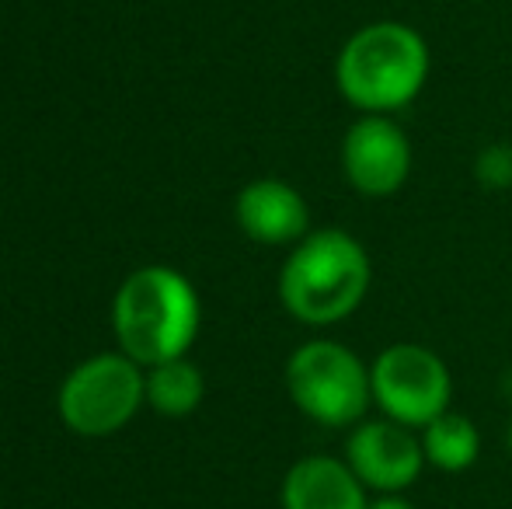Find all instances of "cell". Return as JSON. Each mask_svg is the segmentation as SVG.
Here are the masks:
<instances>
[{
    "label": "cell",
    "mask_w": 512,
    "mask_h": 509,
    "mask_svg": "<svg viewBox=\"0 0 512 509\" xmlns=\"http://www.w3.org/2000/svg\"><path fill=\"white\" fill-rule=\"evenodd\" d=\"M429 77V46L411 25L373 21L342 46L338 91L366 116H387L418 98Z\"/></svg>",
    "instance_id": "6da1fadb"
},
{
    "label": "cell",
    "mask_w": 512,
    "mask_h": 509,
    "mask_svg": "<svg viewBox=\"0 0 512 509\" xmlns=\"http://www.w3.org/2000/svg\"><path fill=\"white\" fill-rule=\"evenodd\" d=\"M370 290V255L338 227L310 231L286 258L279 293L293 318L307 325H335L363 304Z\"/></svg>",
    "instance_id": "7a4b0ae2"
},
{
    "label": "cell",
    "mask_w": 512,
    "mask_h": 509,
    "mask_svg": "<svg viewBox=\"0 0 512 509\" xmlns=\"http://www.w3.org/2000/svg\"><path fill=\"white\" fill-rule=\"evenodd\" d=\"M199 328V300L189 279L171 269H140L122 283L115 297V332L129 360H178L192 346Z\"/></svg>",
    "instance_id": "3957f363"
},
{
    "label": "cell",
    "mask_w": 512,
    "mask_h": 509,
    "mask_svg": "<svg viewBox=\"0 0 512 509\" xmlns=\"http://www.w3.org/2000/svg\"><path fill=\"white\" fill-rule=\"evenodd\" d=\"M286 387L304 415L321 426H352L363 422L373 398L366 363L338 342L317 339L300 346L286 367Z\"/></svg>",
    "instance_id": "277c9868"
},
{
    "label": "cell",
    "mask_w": 512,
    "mask_h": 509,
    "mask_svg": "<svg viewBox=\"0 0 512 509\" xmlns=\"http://www.w3.org/2000/svg\"><path fill=\"white\" fill-rule=\"evenodd\" d=\"M373 398L387 419L408 429H425L432 419L450 412V370L432 349L415 342H398L384 349L370 367Z\"/></svg>",
    "instance_id": "5b68a950"
},
{
    "label": "cell",
    "mask_w": 512,
    "mask_h": 509,
    "mask_svg": "<svg viewBox=\"0 0 512 509\" xmlns=\"http://www.w3.org/2000/svg\"><path fill=\"white\" fill-rule=\"evenodd\" d=\"M147 398V381L129 356H95L67 377L60 391V412L70 429L84 436H105L122 429L140 401Z\"/></svg>",
    "instance_id": "8992f818"
},
{
    "label": "cell",
    "mask_w": 512,
    "mask_h": 509,
    "mask_svg": "<svg viewBox=\"0 0 512 509\" xmlns=\"http://www.w3.org/2000/svg\"><path fill=\"white\" fill-rule=\"evenodd\" d=\"M342 171L359 196H394L411 171V143L405 129L387 116L356 119L342 140Z\"/></svg>",
    "instance_id": "52a82bcc"
},
{
    "label": "cell",
    "mask_w": 512,
    "mask_h": 509,
    "mask_svg": "<svg viewBox=\"0 0 512 509\" xmlns=\"http://www.w3.org/2000/svg\"><path fill=\"white\" fill-rule=\"evenodd\" d=\"M349 464L366 489L401 492L422 475L425 450L408 426L394 419L359 422L349 436Z\"/></svg>",
    "instance_id": "ba28073f"
},
{
    "label": "cell",
    "mask_w": 512,
    "mask_h": 509,
    "mask_svg": "<svg viewBox=\"0 0 512 509\" xmlns=\"http://www.w3.org/2000/svg\"><path fill=\"white\" fill-rule=\"evenodd\" d=\"M237 224L262 245H286V241L307 238L310 213L293 185L279 178H258L237 196Z\"/></svg>",
    "instance_id": "9c48e42d"
},
{
    "label": "cell",
    "mask_w": 512,
    "mask_h": 509,
    "mask_svg": "<svg viewBox=\"0 0 512 509\" xmlns=\"http://www.w3.org/2000/svg\"><path fill=\"white\" fill-rule=\"evenodd\" d=\"M283 509H370L366 485L335 457H307L283 482Z\"/></svg>",
    "instance_id": "30bf717a"
},
{
    "label": "cell",
    "mask_w": 512,
    "mask_h": 509,
    "mask_svg": "<svg viewBox=\"0 0 512 509\" xmlns=\"http://www.w3.org/2000/svg\"><path fill=\"white\" fill-rule=\"evenodd\" d=\"M422 450L425 461L439 471H467L481 454V436L474 422L460 412H443L422 429Z\"/></svg>",
    "instance_id": "8fae6325"
},
{
    "label": "cell",
    "mask_w": 512,
    "mask_h": 509,
    "mask_svg": "<svg viewBox=\"0 0 512 509\" xmlns=\"http://www.w3.org/2000/svg\"><path fill=\"white\" fill-rule=\"evenodd\" d=\"M203 374L182 356L168 363H157L147 377V401L164 415H189L203 401Z\"/></svg>",
    "instance_id": "7c38bea8"
},
{
    "label": "cell",
    "mask_w": 512,
    "mask_h": 509,
    "mask_svg": "<svg viewBox=\"0 0 512 509\" xmlns=\"http://www.w3.org/2000/svg\"><path fill=\"white\" fill-rule=\"evenodd\" d=\"M478 182L488 185V189H509L512 185V147L506 143H492L478 154Z\"/></svg>",
    "instance_id": "4fadbf2b"
},
{
    "label": "cell",
    "mask_w": 512,
    "mask_h": 509,
    "mask_svg": "<svg viewBox=\"0 0 512 509\" xmlns=\"http://www.w3.org/2000/svg\"><path fill=\"white\" fill-rule=\"evenodd\" d=\"M370 509H415V506L401 496H384V499H377V503H370Z\"/></svg>",
    "instance_id": "5bb4252c"
},
{
    "label": "cell",
    "mask_w": 512,
    "mask_h": 509,
    "mask_svg": "<svg viewBox=\"0 0 512 509\" xmlns=\"http://www.w3.org/2000/svg\"><path fill=\"white\" fill-rule=\"evenodd\" d=\"M509 447H512V426H509Z\"/></svg>",
    "instance_id": "9a60e30c"
}]
</instances>
